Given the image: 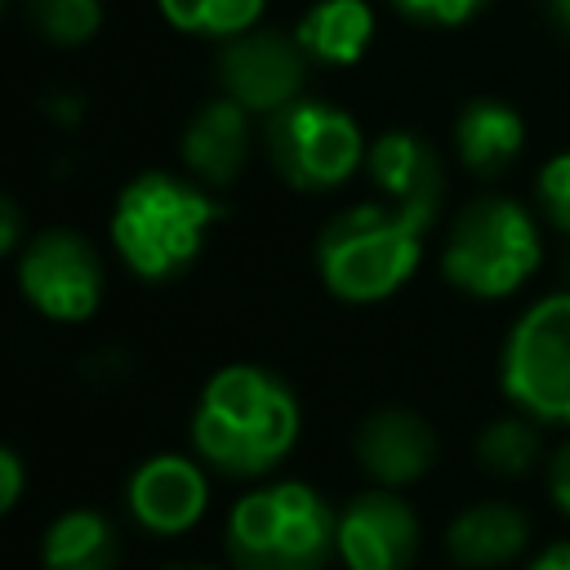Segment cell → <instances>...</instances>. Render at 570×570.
I'll list each match as a JSON object with an SVG mask.
<instances>
[{
	"label": "cell",
	"instance_id": "6da1fadb",
	"mask_svg": "<svg viewBox=\"0 0 570 570\" xmlns=\"http://www.w3.org/2000/svg\"><path fill=\"white\" fill-rule=\"evenodd\" d=\"M298 401L263 365H223L196 396L191 445L223 476H263L298 441Z\"/></svg>",
	"mask_w": 570,
	"mask_h": 570
},
{
	"label": "cell",
	"instance_id": "7a4b0ae2",
	"mask_svg": "<svg viewBox=\"0 0 570 570\" xmlns=\"http://www.w3.org/2000/svg\"><path fill=\"white\" fill-rule=\"evenodd\" d=\"M436 209L365 200L334 214L316 236V272L325 289L343 303H379L392 298L423 258V236Z\"/></svg>",
	"mask_w": 570,
	"mask_h": 570
},
{
	"label": "cell",
	"instance_id": "3957f363",
	"mask_svg": "<svg viewBox=\"0 0 570 570\" xmlns=\"http://www.w3.org/2000/svg\"><path fill=\"white\" fill-rule=\"evenodd\" d=\"M218 200L165 169H147L116 196L111 245L120 263L142 281H169L187 272L205 245V232L218 223Z\"/></svg>",
	"mask_w": 570,
	"mask_h": 570
},
{
	"label": "cell",
	"instance_id": "277c9868",
	"mask_svg": "<svg viewBox=\"0 0 570 570\" xmlns=\"http://www.w3.org/2000/svg\"><path fill=\"white\" fill-rule=\"evenodd\" d=\"M338 517L307 481H272L227 512V557L236 570H325Z\"/></svg>",
	"mask_w": 570,
	"mask_h": 570
},
{
	"label": "cell",
	"instance_id": "5b68a950",
	"mask_svg": "<svg viewBox=\"0 0 570 570\" xmlns=\"http://www.w3.org/2000/svg\"><path fill=\"white\" fill-rule=\"evenodd\" d=\"M539 258L543 245L525 205L512 196H476L445 236L441 272L472 298H508L534 276Z\"/></svg>",
	"mask_w": 570,
	"mask_h": 570
},
{
	"label": "cell",
	"instance_id": "8992f818",
	"mask_svg": "<svg viewBox=\"0 0 570 570\" xmlns=\"http://www.w3.org/2000/svg\"><path fill=\"white\" fill-rule=\"evenodd\" d=\"M267 160L298 191H334L365 165V138L343 107L298 94L267 116Z\"/></svg>",
	"mask_w": 570,
	"mask_h": 570
},
{
	"label": "cell",
	"instance_id": "52a82bcc",
	"mask_svg": "<svg viewBox=\"0 0 570 570\" xmlns=\"http://www.w3.org/2000/svg\"><path fill=\"white\" fill-rule=\"evenodd\" d=\"M499 383L539 423H570V294H548L508 330Z\"/></svg>",
	"mask_w": 570,
	"mask_h": 570
},
{
	"label": "cell",
	"instance_id": "ba28073f",
	"mask_svg": "<svg viewBox=\"0 0 570 570\" xmlns=\"http://www.w3.org/2000/svg\"><path fill=\"white\" fill-rule=\"evenodd\" d=\"M18 285L40 316L76 325L102 307V258L80 232L45 227L18 258Z\"/></svg>",
	"mask_w": 570,
	"mask_h": 570
},
{
	"label": "cell",
	"instance_id": "9c48e42d",
	"mask_svg": "<svg viewBox=\"0 0 570 570\" xmlns=\"http://www.w3.org/2000/svg\"><path fill=\"white\" fill-rule=\"evenodd\" d=\"M214 71H218V85L227 98H236L254 116H272L289 98H298L303 76H307V53L294 36L249 27L232 40H223Z\"/></svg>",
	"mask_w": 570,
	"mask_h": 570
},
{
	"label": "cell",
	"instance_id": "30bf717a",
	"mask_svg": "<svg viewBox=\"0 0 570 570\" xmlns=\"http://www.w3.org/2000/svg\"><path fill=\"white\" fill-rule=\"evenodd\" d=\"M419 552V517L387 490L352 494L334 525V557L347 570H410Z\"/></svg>",
	"mask_w": 570,
	"mask_h": 570
},
{
	"label": "cell",
	"instance_id": "8fae6325",
	"mask_svg": "<svg viewBox=\"0 0 570 570\" xmlns=\"http://www.w3.org/2000/svg\"><path fill=\"white\" fill-rule=\"evenodd\" d=\"M129 512L151 534H183L209 508V481L187 454H151L129 476Z\"/></svg>",
	"mask_w": 570,
	"mask_h": 570
},
{
	"label": "cell",
	"instance_id": "7c38bea8",
	"mask_svg": "<svg viewBox=\"0 0 570 570\" xmlns=\"http://www.w3.org/2000/svg\"><path fill=\"white\" fill-rule=\"evenodd\" d=\"M352 445H356L361 468L379 485H392V490L428 476L432 463H436V432H432V423L423 414H414V410H401V405L365 414Z\"/></svg>",
	"mask_w": 570,
	"mask_h": 570
},
{
	"label": "cell",
	"instance_id": "4fadbf2b",
	"mask_svg": "<svg viewBox=\"0 0 570 570\" xmlns=\"http://www.w3.org/2000/svg\"><path fill=\"white\" fill-rule=\"evenodd\" d=\"M249 116L254 111H245L236 98H214V102H205L196 116H191V125L183 129V165L200 178V183H209V187H227L236 174H240V165H245V156H249Z\"/></svg>",
	"mask_w": 570,
	"mask_h": 570
},
{
	"label": "cell",
	"instance_id": "5bb4252c",
	"mask_svg": "<svg viewBox=\"0 0 570 570\" xmlns=\"http://www.w3.org/2000/svg\"><path fill=\"white\" fill-rule=\"evenodd\" d=\"M365 169L383 191V200L428 205V209L441 205V160L419 134H405V129L379 134L365 151Z\"/></svg>",
	"mask_w": 570,
	"mask_h": 570
},
{
	"label": "cell",
	"instance_id": "9a60e30c",
	"mask_svg": "<svg viewBox=\"0 0 570 570\" xmlns=\"http://www.w3.org/2000/svg\"><path fill=\"white\" fill-rule=\"evenodd\" d=\"M454 147H459V160L476 174V178H494L503 174L521 147H525V125L521 116L499 102V98H472L459 120H454Z\"/></svg>",
	"mask_w": 570,
	"mask_h": 570
},
{
	"label": "cell",
	"instance_id": "2e32d148",
	"mask_svg": "<svg viewBox=\"0 0 570 570\" xmlns=\"http://www.w3.org/2000/svg\"><path fill=\"white\" fill-rule=\"evenodd\" d=\"M525 539H530V521L512 503H476V508L459 512L445 530L450 557L459 566H472V570L512 561L525 548Z\"/></svg>",
	"mask_w": 570,
	"mask_h": 570
},
{
	"label": "cell",
	"instance_id": "e0dca14e",
	"mask_svg": "<svg viewBox=\"0 0 570 570\" xmlns=\"http://www.w3.org/2000/svg\"><path fill=\"white\" fill-rule=\"evenodd\" d=\"M294 40L303 45V53L312 62L352 67L365 58V49L374 40V13L365 0H316L298 18Z\"/></svg>",
	"mask_w": 570,
	"mask_h": 570
},
{
	"label": "cell",
	"instance_id": "ac0fdd59",
	"mask_svg": "<svg viewBox=\"0 0 570 570\" xmlns=\"http://www.w3.org/2000/svg\"><path fill=\"white\" fill-rule=\"evenodd\" d=\"M116 530L102 512L94 508H71L62 512L40 543V566L45 570H116Z\"/></svg>",
	"mask_w": 570,
	"mask_h": 570
},
{
	"label": "cell",
	"instance_id": "d6986e66",
	"mask_svg": "<svg viewBox=\"0 0 570 570\" xmlns=\"http://www.w3.org/2000/svg\"><path fill=\"white\" fill-rule=\"evenodd\" d=\"M156 4H160L165 22L187 31V36L232 40L263 18L267 0H156Z\"/></svg>",
	"mask_w": 570,
	"mask_h": 570
},
{
	"label": "cell",
	"instance_id": "ffe728a7",
	"mask_svg": "<svg viewBox=\"0 0 570 570\" xmlns=\"http://www.w3.org/2000/svg\"><path fill=\"white\" fill-rule=\"evenodd\" d=\"M534 423L539 419H530V414L485 423L476 436V463L494 476H525L539 463V428Z\"/></svg>",
	"mask_w": 570,
	"mask_h": 570
},
{
	"label": "cell",
	"instance_id": "44dd1931",
	"mask_svg": "<svg viewBox=\"0 0 570 570\" xmlns=\"http://www.w3.org/2000/svg\"><path fill=\"white\" fill-rule=\"evenodd\" d=\"M31 27L53 45H80L98 31L102 4L98 0H27Z\"/></svg>",
	"mask_w": 570,
	"mask_h": 570
},
{
	"label": "cell",
	"instance_id": "7402d4cb",
	"mask_svg": "<svg viewBox=\"0 0 570 570\" xmlns=\"http://www.w3.org/2000/svg\"><path fill=\"white\" fill-rule=\"evenodd\" d=\"M534 191H539V209L548 214V223H552L557 232H570V151L552 156V160L539 169Z\"/></svg>",
	"mask_w": 570,
	"mask_h": 570
},
{
	"label": "cell",
	"instance_id": "603a6c76",
	"mask_svg": "<svg viewBox=\"0 0 570 570\" xmlns=\"http://www.w3.org/2000/svg\"><path fill=\"white\" fill-rule=\"evenodd\" d=\"M410 22H432V27H459L468 22L485 0H392Z\"/></svg>",
	"mask_w": 570,
	"mask_h": 570
},
{
	"label": "cell",
	"instance_id": "cb8c5ba5",
	"mask_svg": "<svg viewBox=\"0 0 570 570\" xmlns=\"http://www.w3.org/2000/svg\"><path fill=\"white\" fill-rule=\"evenodd\" d=\"M548 494H552L557 512L570 517V441H566V445L552 454V463H548Z\"/></svg>",
	"mask_w": 570,
	"mask_h": 570
},
{
	"label": "cell",
	"instance_id": "d4e9b609",
	"mask_svg": "<svg viewBox=\"0 0 570 570\" xmlns=\"http://www.w3.org/2000/svg\"><path fill=\"white\" fill-rule=\"evenodd\" d=\"M22 459L13 454V450H0V508L9 512V508H18V499H22Z\"/></svg>",
	"mask_w": 570,
	"mask_h": 570
},
{
	"label": "cell",
	"instance_id": "484cf974",
	"mask_svg": "<svg viewBox=\"0 0 570 570\" xmlns=\"http://www.w3.org/2000/svg\"><path fill=\"white\" fill-rule=\"evenodd\" d=\"M18 236H22V214H18V205L4 196V200H0V249L13 254V249H18Z\"/></svg>",
	"mask_w": 570,
	"mask_h": 570
},
{
	"label": "cell",
	"instance_id": "4316f807",
	"mask_svg": "<svg viewBox=\"0 0 570 570\" xmlns=\"http://www.w3.org/2000/svg\"><path fill=\"white\" fill-rule=\"evenodd\" d=\"M530 570H570V543H552V548H543V552L534 557Z\"/></svg>",
	"mask_w": 570,
	"mask_h": 570
},
{
	"label": "cell",
	"instance_id": "83f0119b",
	"mask_svg": "<svg viewBox=\"0 0 570 570\" xmlns=\"http://www.w3.org/2000/svg\"><path fill=\"white\" fill-rule=\"evenodd\" d=\"M552 13H557V22L570 31V0H552Z\"/></svg>",
	"mask_w": 570,
	"mask_h": 570
},
{
	"label": "cell",
	"instance_id": "f1b7e54d",
	"mask_svg": "<svg viewBox=\"0 0 570 570\" xmlns=\"http://www.w3.org/2000/svg\"><path fill=\"white\" fill-rule=\"evenodd\" d=\"M165 570H214V566H165Z\"/></svg>",
	"mask_w": 570,
	"mask_h": 570
},
{
	"label": "cell",
	"instance_id": "f546056e",
	"mask_svg": "<svg viewBox=\"0 0 570 570\" xmlns=\"http://www.w3.org/2000/svg\"><path fill=\"white\" fill-rule=\"evenodd\" d=\"M566 272H570V258H566Z\"/></svg>",
	"mask_w": 570,
	"mask_h": 570
}]
</instances>
